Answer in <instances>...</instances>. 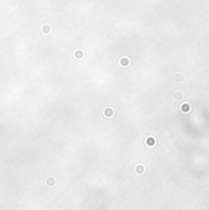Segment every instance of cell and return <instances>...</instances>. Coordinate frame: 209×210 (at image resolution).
Here are the masks:
<instances>
[{
	"label": "cell",
	"instance_id": "cell-1",
	"mask_svg": "<svg viewBox=\"0 0 209 210\" xmlns=\"http://www.w3.org/2000/svg\"><path fill=\"white\" fill-rule=\"evenodd\" d=\"M182 98H183V94L181 92H175L174 93V100L175 102H181Z\"/></svg>",
	"mask_w": 209,
	"mask_h": 210
},
{
	"label": "cell",
	"instance_id": "cell-2",
	"mask_svg": "<svg viewBox=\"0 0 209 210\" xmlns=\"http://www.w3.org/2000/svg\"><path fill=\"white\" fill-rule=\"evenodd\" d=\"M183 79H185V77H183L182 73H175L174 75V81L175 82H182Z\"/></svg>",
	"mask_w": 209,
	"mask_h": 210
},
{
	"label": "cell",
	"instance_id": "cell-3",
	"mask_svg": "<svg viewBox=\"0 0 209 210\" xmlns=\"http://www.w3.org/2000/svg\"><path fill=\"white\" fill-rule=\"evenodd\" d=\"M147 144H148L149 147H154V145H155V138H154V137H149L148 139H147Z\"/></svg>",
	"mask_w": 209,
	"mask_h": 210
},
{
	"label": "cell",
	"instance_id": "cell-4",
	"mask_svg": "<svg viewBox=\"0 0 209 210\" xmlns=\"http://www.w3.org/2000/svg\"><path fill=\"white\" fill-rule=\"evenodd\" d=\"M136 172L137 173H143L144 172V166L143 165H138V166L136 167Z\"/></svg>",
	"mask_w": 209,
	"mask_h": 210
},
{
	"label": "cell",
	"instance_id": "cell-5",
	"mask_svg": "<svg viewBox=\"0 0 209 210\" xmlns=\"http://www.w3.org/2000/svg\"><path fill=\"white\" fill-rule=\"evenodd\" d=\"M182 110H183V111H185V112L190 111V110H191V106H190V104H187V103L182 104Z\"/></svg>",
	"mask_w": 209,
	"mask_h": 210
},
{
	"label": "cell",
	"instance_id": "cell-6",
	"mask_svg": "<svg viewBox=\"0 0 209 210\" xmlns=\"http://www.w3.org/2000/svg\"><path fill=\"white\" fill-rule=\"evenodd\" d=\"M104 112H105V115H107V117H111L112 115H114V110H111V109H109V110H108V109H107V110H105V111H104Z\"/></svg>",
	"mask_w": 209,
	"mask_h": 210
},
{
	"label": "cell",
	"instance_id": "cell-7",
	"mask_svg": "<svg viewBox=\"0 0 209 210\" xmlns=\"http://www.w3.org/2000/svg\"><path fill=\"white\" fill-rule=\"evenodd\" d=\"M44 31H45V32H48V31H49V32H50V31H51L50 26H49V27H48V26H44Z\"/></svg>",
	"mask_w": 209,
	"mask_h": 210
},
{
	"label": "cell",
	"instance_id": "cell-8",
	"mask_svg": "<svg viewBox=\"0 0 209 210\" xmlns=\"http://www.w3.org/2000/svg\"><path fill=\"white\" fill-rule=\"evenodd\" d=\"M208 56H209V54H208Z\"/></svg>",
	"mask_w": 209,
	"mask_h": 210
}]
</instances>
